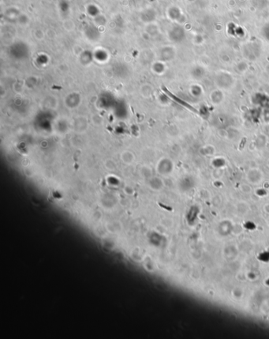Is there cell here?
Returning a JSON list of instances; mask_svg holds the SVG:
<instances>
[{
    "mask_svg": "<svg viewBox=\"0 0 269 339\" xmlns=\"http://www.w3.org/2000/svg\"><path fill=\"white\" fill-rule=\"evenodd\" d=\"M163 89V90L164 91V93H166V95H168L171 98H172V100H174V101H175L176 102H178V104H180L181 105H182L183 107H185V108H186V109H188L189 110H190L191 111H193V112H195V113H199V111L197 110V109L194 108V107H193L192 105H190V104H188L187 102H185V101H182V100H181V99H179L178 97H177L176 96H174V94H172L169 90H167L165 87H163L162 88Z\"/></svg>",
    "mask_w": 269,
    "mask_h": 339,
    "instance_id": "1",
    "label": "cell"
},
{
    "mask_svg": "<svg viewBox=\"0 0 269 339\" xmlns=\"http://www.w3.org/2000/svg\"><path fill=\"white\" fill-rule=\"evenodd\" d=\"M245 142H246V138H244L242 139V142H241L240 146H239V149H240V150H242V149L243 147H244V146H245Z\"/></svg>",
    "mask_w": 269,
    "mask_h": 339,
    "instance_id": "2",
    "label": "cell"
}]
</instances>
